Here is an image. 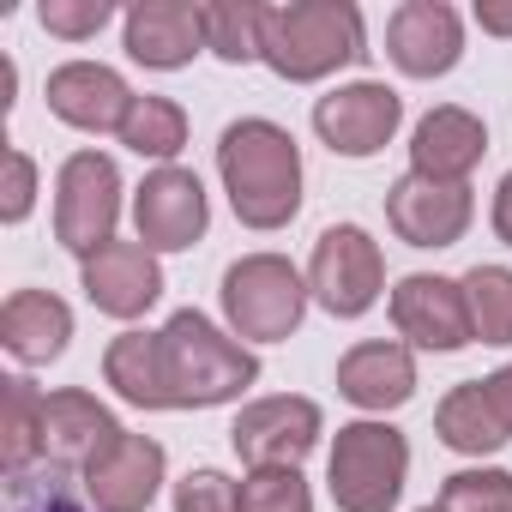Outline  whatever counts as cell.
Instances as JSON below:
<instances>
[{
	"instance_id": "1",
	"label": "cell",
	"mask_w": 512,
	"mask_h": 512,
	"mask_svg": "<svg viewBox=\"0 0 512 512\" xmlns=\"http://www.w3.org/2000/svg\"><path fill=\"white\" fill-rule=\"evenodd\" d=\"M217 175L247 229H284L302 211V151L278 121H229L217 139Z\"/></svg>"
},
{
	"instance_id": "2",
	"label": "cell",
	"mask_w": 512,
	"mask_h": 512,
	"mask_svg": "<svg viewBox=\"0 0 512 512\" xmlns=\"http://www.w3.org/2000/svg\"><path fill=\"white\" fill-rule=\"evenodd\" d=\"M362 13L344 0H296V7H260V61L290 79H326L350 61H362Z\"/></svg>"
},
{
	"instance_id": "3",
	"label": "cell",
	"mask_w": 512,
	"mask_h": 512,
	"mask_svg": "<svg viewBox=\"0 0 512 512\" xmlns=\"http://www.w3.org/2000/svg\"><path fill=\"white\" fill-rule=\"evenodd\" d=\"M163 380H169V410H211L260 380V356L223 338L199 308H181L163 326Z\"/></svg>"
},
{
	"instance_id": "4",
	"label": "cell",
	"mask_w": 512,
	"mask_h": 512,
	"mask_svg": "<svg viewBox=\"0 0 512 512\" xmlns=\"http://www.w3.org/2000/svg\"><path fill=\"white\" fill-rule=\"evenodd\" d=\"M404 476H410V446L398 428H386V422L338 428L332 458H326V482H332L338 512H392L404 494Z\"/></svg>"
},
{
	"instance_id": "5",
	"label": "cell",
	"mask_w": 512,
	"mask_h": 512,
	"mask_svg": "<svg viewBox=\"0 0 512 512\" xmlns=\"http://www.w3.org/2000/svg\"><path fill=\"white\" fill-rule=\"evenodd\" d=\"M223 314H229V332L235 338H253V344H278L302 326L308 314V284L290 260L278 253H247L223 272Z\"/></svg>"
},
{
	"instance_id": "6",
	"label": "cell",
	"mask_w": 512,
	"mask_h": 512,
	"mask_svg": "<svg viewBox=\"0 0 512 512\" xmlns=\"http://www.w3.org/2000/svg\"><path fill=\"white\" fill-rule=\"evenodd\" d=\"M121 217V169L103 151H73L55 175V241L79 260L115 241Z\"/></svg>"
},
{
	"instance_id": "7",
	"label": "cell",
	"mask_w": 512,
	"mask_h": 512,
	"mask_svg": "<svg viewBox=\"0 0 512 512\" xmlns=\"http://www.w3.org/2000/svg\"><path fill=\"white\" fill-rule=\"evenodd\" d=\"M386 290V260H380V241H368V229L356 223H332L314 241V260H308V296L332 314V320H362Z\"/></svg>"
},
{
	"instance_id": "8",
	"label": "cell",
	"mask_w": 512,
	"mask_h": 512,
	"mask_svg": "<svg viewBox=\"0 0 512 512\" xmlns=\"http://www.w3.org/2000/svg\"><path fill=\"white\" fill-rule=\"evenodd\" d=\"M229 440L247 470H296L320 440V404L314 398H260L235 416Z\"/></svg>"
},
{
	"instance_id": "9",
	"label": "cell",
	"mask_w": 512,
	"mask_h": 512,
	"mask_svg": "<svg viewBox=\"0 0 512 512\" xmlns=\"http://www.w3.org/2000/svg\"><path fill=\"white\" fill-rule=\"evenodd\" d=\"M470 217H476V205H470L464 181H428L410 169L386 187V223L410 247H452V241H464Z\"/></svg>"
},
{
	"instance_id": "10",
	"label": "cell",
	"mask_w": 512,
	"mask_h": 512,
	"mask_svg": "<svg viewBox=\"0 0 512 512\" xmlns=\"http://www.w3.org/2000/svg\"><path fill=\"white\" fill-rule=\"evenodd\" d=\"M133 223H139V241L151 253H181L205 235L211 223V205H205V187L193 169H151L139 181V199H133Z\"/></svg>"
},
{
	"instance_id": "11",
	"label": "cell",
	"mask_w": 512,
	"mask_h": 512,
	"mask_svg": "<svg viewBox=\"0 0 512 512\" xmlns=\"http://www.w3.org/2000/svg\"><path fill=\"white\" fill-rule=\"evenodd\" d=\"M404 121V103L398 91L362 79V85H338L314 103V133L338 151V157H374Z\"/></svg>"
},
{
	"instance_id": "12",
	"label": "cell",
	"mask_w": 512,
	"mask_h": 512,
	"mask_svg": "<svg viewBox=\"0 0 512 512\" xmlns=\"http://www.w3.org/2000/svg\"><path fill=\"white\" fill-rule=\"evenodd\" d=\"M386 55L410 79H440L464 55V25H458V13L446 0H404V7L386 19Z\"/></svg>"
},
{
	"instance_id": "13",
	"label": "cell",
	"mask_w": 512,
	"mask_h": 512,
	"mask_svg": "<svg viewBox=\"0 0 512 512\" xmlns=\"http://www.w3.org/2000/svg\"><path fill=\"white\" fill-rule=\"evenodd\" d=\"M79 278H85L91 308L109 314V320H139L163 296L157 253L145 241H109V247H97L91 260H79Z\"/></svg>"
},
{
	"instance_id": "14",
	"label": "cell",
	"mask_w": 512,
	"mask_h": 512,
	"mask_svg": "<svg viewBox=\"0 0 512 512\" xmlns=\"http://www.w3.org/2000/svg\"><path fill=\"white\" fill-rule=\"evenodd\" d=\"M392 326L416 350H464V344H476L470 308H464V284L428 278V272H416V278H404L392 290Z\"/></svg>"
},
{
	"instance_id": "15",
	"label": "cell",
	"mask_w": 512,
	"mask_h": 512,
	"mask_svg": "<svg viewBox=\"0 0 512 512\" xmlns=\"http://www.w3.org/2000/svg\"><path fill=\"white\" fill-rule=\"evenodd\" d=\"M121 434L127 428L91 392H49V404H43V452H49L55 470H79L85 476Z\"/></svg>"
},
{
	"instance_id": "16",
	"label": "cell",
	"mask_w": 512,
	"mask_h": 512,
	"mask_svg": "<svg viewBox=\"0 0 512 512\" xmlns=\"http://www.w3.org/2000/svg\"><path fill=\"white\" fill-rule=\"evenodd\" d=\"M49 109L79 127V133H121L127 109H133V91L115 67H97V61H67L49 73Z\"/></svg>"
},
{
	"instance_id": "17",
	"label": "cell",
	"mask_w": 512,
	"mask_h": 512,
	"mask_svg": "<svg viewBox=\"0 0 512 512\" xmlns=\"http://www.w3.org/2000/svg\"><path fill=\"white\" fill-rule=\"evenodd\" d=\"M163 488V446L151 434H121L91 470H85V494L97 512H145Z\"/></svg>"
},
{
	"instance_id": "18",
	"label": "cell",
	"mask_w": 512,
	"mask_h": 512,
	"mask_svg": "<svg viewBox=\"0 0 512 512\" xmlns=\"http://www.w3.org/2000/svg\"><path fill=\"white\" fill-rule=\"evenodd\" d=\"M205 49V7L193 0H139L127 13V55L139 67L175 73Z\"/></svg>"
},
{
	"instance_id": "19",
	"label": "cell",
	"mask_w": 512,
	"mask_h": 512,
	"mask_svg": "<svg viewBox=\"0 0 512 512\" xmlns=\"http://www.w3.org/2000/svg\"><path fill=\"white\" fill-rule=\"evenodd\" d=\"M488 151V127L470 115V109H428L416 139H410V169L428 175V181H464Z\"/></svg>"
},
{
	"instance_id": "20",
	"label": "cell",
	"mask_w": 512,
	"mask_h": 512,
	"mask_svg": "<svg viewBox=\"0 0 512 512\" xmlns=\"http://www.w3.org/2000/svg\"><path fill=\"white\" fill-rule=\"evenodd\" d=\"M338 392H344L356 410H398V404H410V392H416V362H410V350L392 344V338L356 344V350L338 362Z\"/></svg>"
},
{
	"instance_id": "21",
	"label": "cell",
	"mask_w": 512,
	"mask_h": 512,
	"mask_svg": "<svg viewBox=\"0 0 512 512\" xmlns=\"http://www.w3.org/2000/svg\"><path fill=\"white\" fill-rule=\"evenodd\" d=\"M73 338V314L61 296L49 290H19L7 296V308H0V344H7L13 362L37 368V362H55Z\"/></svg>"
},
{
	"instance_id": "22",
	"label": "cell",
	"mask_w": 512,
	"mask_h": 512,
	"mask_svg": "<svg viewBox=\"0 0 512 512\" xmlns=\"http://www.w3.org/2000/svg\"><path fill=\"white\" fill-rule=\"evenodd\" d=\"M103 380L139 404V410H169V380H163V332H121L103 356Z\"/></svg>"
},
{
	"instance_id": "23",
	"label": "cell",
	"mask_w": 512,
	"mask_h": 512,
	"mask_svg": "<svg viewBox=\"0 0 512 512\" xmlns=\"http://www.w3.org/2000/svg\"><path fill=\"white\" fill-rule=\"evenodd\" d=\"M434 434H440L452 452H464V458L500 452V446L512 440V434H506V422L494 416V404H488L482 380H464V386H452V392L440 398V410H434Z\"/></svg>"
},
{
	"instance_id": "24",
	"label": "cell",
	"mask_w": 512,
	"mask_h": 512,
	"mask_svg": "<svg viewBox=\"0 0 512 512\" xmlns=\"http://www.w3.org/2000/svg\"><path fill=\"white\" fill-rule=\"evenodd\" d=\"M43 392L19 374L7 380V410H0V458H7V482L31 470V458L43 452Z\"/></svg>"
},
{
	"instance_id": "25",
	"label": "cell",
	"mask_w": 512,
	"mask_h": 512,
	"mask_svg": "<svg viewBox=\"0 0 512 512\" xmlns=\"http://www.w3.org/2000/svg\"><path fill=\"white\" fill-rule=\"evenodd\" d=\"M121 145L139 151V157H157V163L169 169V157L187 145V115H181V103H169V97H133V109H127V121H121Z\"/></svg>"
},
{
	"instance_id": "26",
	"label": "cell",
	"mask_w": 512,
	"mask_h": 512,
	"mask_svg": "<svg viewBox=\"0 0 512 512\" xmlns=\"http://www.w3.org/2000/svg\"><path fill=\"white\" fill-rule=\"evenodd\" d=\"M458 284H464L470 332L482 344H512V272L506 266H470Z\"/></svg>"
},
{
	"instance_id": "27",
	"label": "cell",
	"mask_w": 512,
	"mask_h": 512,
	"mask_svg": "<svg viewBox=\"0 0 512 512\" xmlns=\"http://www.w3.org/2000/svg\"><path fill=\"white\" fill-rule=\"evenodd\" d=\"M205 49L229 67L260 61V7L253 0H211L205 7Z\"/></svg>"
},
{
	"instance_id": "28",
	"label": "cell",
	"mask_w": 512,
	"mask_h": 512,
	"mask_svg": "<svg viewBox=\"0 0 512 512\" xmlns=\"http://www.w3.org/2000/svg\"><path fill=\"white\" fill-rule=\"evenodd\" d=\"M440 512H512V476L506 470H458L440 488Z\"/></svg>"
},
{
	"instance_id": "29",
	"label": "cell",
	"mask_w": 512,
	"mask_h": 512,
	"mask_svg": "<svg viewBox=\"0 0 512 512\" xmlns=\"http://www.w3.org/2000/svg\"><path fill=\"white\" fill-rule=\"evenodd\" d=\"M241 512H314L302 470H253L241 482Z\"/></svg>"
},
{
	"instance_id": "30",
	"label": "cell",
	"mask_w": 512,
	"mask_h": 512,
	"mask_svg": "<svg viewBox=\"0 0 512 512\" xmlns=\"http://www.w3.org/2000/svg\"><path fill=\"white\" fill-rule=\"evenodd\" d=\"M43 31L49 37H67V43H85V37H97L109 19H115V7L109 0H43Z\"/></svg>"
},
{
	"instance_id": "31",
	"label": "cell",
	"mask_w": 512,
	"mask_h": 512,
	"mask_svg": "<svg viewBox=\"0 0 512 512\" xmlns=\"http://www.w3.org/2000/svg\"><path fill=\"white\" fill-rule=\"evenodd\" d=\"M175 512H241V488L223 470H187L175 482Z\"/></svg>"
},
{
	"instance_id": "32",
	"label": "cell",
	"mask_w": 512,
	"mask_h": 512,
	"mask_svg": "<svg viewBox=\"0 0 512 512\" xmlns=\"http://www.w3.org/2000/svg\"><path fill=\"white\" fill-rule=\"evenodd\" d=\"M13 512H91L61 476H13Z\"/></svg>"
},
{
	"instance_id": "33",
	"label": "cell",
	"mask_w": 512,
	"mask_h": 512,
	"mask_svg": "<svg viewBox=\"0 0 512 512\" xmlns=\"http://www.w3.org/2000/svg\"><path fill=\"white\" fill-rule=\"evenodd\" d=\"M31 199H37V163L13 145V151H7V199H0V217H7V223H25V217H31Z\"/></svg>"
},
{
	"instance_id": "34",
	"label": "cell",
	"mask_w": 512,
	"mask_h": 512,
	"mask_svg": "<svg viewBox=\"0 0 512 512\" xmlns=\"http://www.w3.org/2000/svg\"><path fill=\"white\" fill-rule=\"evenodd\" d=\"M482 392H488L494 416H500V422H506V434H512V362H506V368H494V374L482 380Z\"/></svg>"
},
{
	"instance_id": "35",
	"label": "cell",
	"mask_w": 512,
	"mask_h": 512,
	"mask_svg": "<svg viewBox=\"0 0 512 512\" xmlns=\"http://www.w3.org/2000/svg\"><path fill=\"white\" fill-rule=\"evenodd\" d=\"M494 235H500V241L512 247V175H506V181L494 187Z\"/></svg>"
},
{
	"instance_id": "36",
	"label": "cell",
	"mask_w": 512,
	"mask_h": 512,
	"mask_svg": "<svg viewBox=\"0 0 512 512\" xmlns=\"http://www.w3.org/2000/svg\"><path fill=\"white\" fill-rule=\"evenodd\" d=\"M476 25L494 31V37H512V7H488V0H476Z\"/></svg>"
},
{
	"instance_id": "37",
	"label": "cell",
	"mask_w": 512,
	"mask_h": 512,
	"mask_svg": "<svg viewBox=\"0 0 512 512\" xmlns=\"http://www.w3.org/2000/svg\"><path fill=\"white\" fill-rule=\"evenodd\" d=\"M422 512H440V506H422Z\"/></svg>"
}]
</instances>
